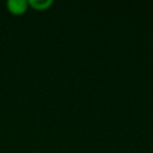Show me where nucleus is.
<instances>
[{
    "mask_svg": "<svg viewBox=\"0 0 153 153\" xmlns=\"http://www.w3.org/2000/svg\"><path fill=\"white\" fill-rule=\"evenodd\" d=\"M7 11L13 16H23L29 10L27 0H8L6 1Z\"/></svg>",
    "mask_w": 153,
    "mask_h": 153,
    "instance_id": "nucleus-1",
    "label": "nucleus"
},
{
    "mask_svg": "<svg viewBox=\"0 0 153 153\" xmlns=\"http://www.w3.org/2000/svg\"><path fill=\"white\" fill-rule=\"evenodd\" d=\"M27 2H29V8H32L37 12L47 11L54 5L53 0H27Z\"/></svg>",
    "mask_w": 153,
    "mask_h": 153,
    "instance_id": "nucleus-2",
    "label": "nucleus"
},
{
    "mask_svg": "<svg viewBox=\"0 0 153 153\" xmlns=\"http://www.w3.org/2000/svg\"><path fill=\"white\" fill-rule=\"evenodd\" d=\"M33 153H42V152H33Z\"/></svg>",
    "mask_w": 153,
    "mask_h": 153,
    "instance_id": "nucleus-3",
    "label": "nucleus"
}]
</instances>
